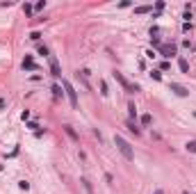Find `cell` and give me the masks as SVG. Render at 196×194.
<instances>
[{"label": "cell", "mask_w": 196, "mask_h": 194, "mask_svg": "<svg viewBox=\"0 0 196 194\" xmlns=\"http://www.w3.org/2000/svg\"><path fill=\"white\" fill-rule=\"evenodd\" d=\"M114 144H116V149L121 151V155H123L125 160H135V151H132V146L128 144V139H125V137L114 135Z\"/></svg>", "instance_id": "1"}, {"label": "cell", "mask_w": 196, "mask_h": 194, "mask_svg": "<svg viewBox=\"0 0 196 194\" xmlns=\"http://www.w3.org/2000/svg\"><path fill=\"white\" fill-rule=\"evenodd\" d=\"M112 75H114V78H116V80H119V85H121V87H123V89H125V91H128V94H137V91H139V89H141V87H139V85H132V82H130L128 78H125V75H123V73H119V71H114Z\"/></svg>", "instance_id": "2"}, {"label": "cell", "mask_w": 196, "mask_h": 194, "mask_svg": "<svg viewBox=\"0 0 196 194\" xmlns=\"http://www.w3.org/2000/svg\"><path fill=\"white\" fill-rule=\"evenodd\" d=\"M62 85H64V91H66V96H68V101H71V108L76 110L78 108V94H76V89H73V85L68 80H64L62 82Z\"/></svg>", "instance_id": "3"}, {"label": "cell", "mask_w": 196, "mask_h": 194, "mask_svg": "<svg viewBox=\"0 0 196 194\" xmlns=\"http://www.w3.org/2000/svg\"><path fill=\"white\" fill-rule=\"evenodd\" d=\"M169 89L176 94V96H180V98H187L189 96V89L185 85H178V82H169Z\"/></svg>", "instance_id": "4"}, {"label": "cell", "mask_w": 196, "mask_h": 194, "mask_svg": "<svg viewBox=\"0 0 196 194\" xmlns=\"http://www.w3.org/2000/svg\"><path fill=\"white\" fill-rule=\"evenodd\" d=\"M48 60H50V73H53L55 78H59V75H62V66H59V62H57V57L50 55Z\"/></svg>", "instance_id": "5"}, {"label": "cell", "mask_w": 196, "mask_h": 194, "mask_svg": "<svg viewBox=\"0 0 196 194\" xmlns=\"http://www.w3.org/2000/svg\"><path fill=\"white\" fill-rule=\"evenodd\" d=\"M176 44H162V46H160V53H162V55L164 57H174L176 55Z\"/></svg>", "instance_id": "6"}, {"label": "cell", "mask_w": 196, "mask_h": 194, "mask_svg": "<svg viewBox=\"0 0 196 194\" xmlns=\"http://www.w3.org/2000/svg\"><path fill=\"white\" fill-rule=\"evenodd\" d=\"M37 64L32 62V55H25V60H23V71H37Z\"/></svg>", "instance_id": "7"}, {"label": "cell", "mask_w": 196, "mask_h": 194, "mask_svg": "<svg viewBox=\"0 0 196 194\" xmlns=\"http://www.w3.org/2000/svg\"><path fill=\"white\" fill-rule=\"evenodd\" d=\"M178 66H180L182 73H189V62L185 60V57H180V60H178Z\"/></svg>", "instance_id": "8"}, {"label": "cell", "mask_w": 196, "mask_h": 194, "mask_svg": "<svg viewBox=\"0 0 196 194\" xmlns=\"http://www.w3.org/2000/svg\"><path fill=\"white\" fill-rule=\"evenodd\" d=\"M153 7L151 5H139V7H135V14H146V11H151Z\"/></svg>", "instance_id": "9"}, {"label": "cell", "mask_w": 196, "mask_h": 194, "mask_svg": "<svg viewBox=\"0 0 196 194\" xmlns=\"http://www.w3.org/2000/svg\"><path fill=\"white\" fill-rule=\"evenodd\" d=\"M128 112H130V121H135V119H137V108H135V103H128Z\"/></svg>", "instance_id": "10"}, {"label": "cell", "mask_w": 196, "mask_h": 194, "mask_svg": "<svg viewBox=\"0 0 196 194\" xmlns=\"http://www.w3.org/2000/svg\"><path fill=\"white\" fill-rule=\"evenodd\" d=\"M37 50H39V55H43V57H50V53H48V46L39 44V46H37Z\"/></svg>", "instance_id": "11"}, {"label": "cell", "mask_w": 196, "mask_h": 194, "mask_svg": "<svg viewBox=\"0 0 196 194\" xmlns=\"http://www.w3.org/2000/svg\"><path fill=\"white\" fill-rule=\"evenodd\" d=\"M185 149L189 151V153H196V139H189V142L185 144Z\"/></svg>", "instance_id": "12"}, {"label": "cell", "mask_w": 196, "mask_h": 194, "mask_svg": "<svg viewBox=\"0 0 196 194\" xmlns=\"http://www.w3.org/2000/svg\"><path fill=\"white\" fill-rule=\"evenodd\" d=\"M64 130H66V135H68L71 139H78V135H76V130H73L71 126H64Z\"/></svg>", "instance_id": "13"}, {"label": "cell", "mask_w": 196, "mask_h": 194, "mask_svg": "<svg viewBox=\"0 0 196 194\" xmlns=\"http://www.w3.org/2000/svg\"><path fill=\"white\" fill-rule=\"evenodd\" d=\"M141 123H144V126H151V123H153V116L151 114H144L141 116Z\"/></svg>", "instance_id": "14"}, {"label": "cell", "mask_w": 196, "mask_h": 194, "mask_svg": "<svg viewBox=\"0 0 196 194\" xmlns=\"http://www.w3.org/2000/svg\"><path fill=\"white\" fill-rule=\"evenodd\" d=\"M128 130H130V133H135V135H139V128L135 126V121H128Z\"/></svg>", "instance_id": "15"}, {"label": "cell", "mask_w": 196, "mask_h": 194, "mask_svg": "<svg viewBox=\"0 0 196 194\" xmlns=\"http://www.w3.org/2000/svg\"><path fill=\"white\" fill-rule=\"evenodd\" d=\"M82 185H84V190H87V194H94V190H91V183L87 178H82Z\"/></svg>", "instance_id": "16"}, {"label": "cell", "mask_w": 196, "mask_h": 194, "mask_svg": "<svg viewBox=\"0 0 196 194\" xmlns=\"http://www.w3.org/2000/svg\"><path fill=\"white\" fill-rule=\"evenodd\" d=\"M23 11H25V16H32L34 7H32V5H23Z\"/></svg>", "instance_id": "17"}, {"label": "cell", "mask_w": 196, "mask_h": 194, "mask_svg": "<svg viewBox=\"0 0 196 194\" xmlns=\"http://www.w3.org/2000/svg\"><path fill=\"white\" fill-rule=\"evenodd\" d=\"M162 9H164V2H162V0H157V2H155V14H160Z\"/></svg>", "instance_id": "18"}, {"label": "cell", "mask_w": 196, "mask_h": 194, "mask_svg": "<svg viewBox=\"0 0 196 194\" xmlns=\"http://www.w3.org/2000/svg\"><path fill=\"white\" fill-rule=\"evenodd\" d=\"M53 94H55V98H59V96H62V87L55 85V87H53Z\"/></svg>", "instance_id": "19"}, {"label": "cell", "mask_w": 196, "mask_h": 194, "mask_svg": "<svg viewBox=\"0 0 196 194\" xmlns=\"http://www.w3.org/2000/svg\"><path fill=\"white\" fill-rule=\"evenodd\" d=\"M18 187H21V190H30V183H27V180H21V183H18Z\"/></svg>", "instance_id": "20"}, {"label": "cell", "mask_w": 196, "mask_h": 194, "mask_svg": "<svg viewBox=\"0 0 196 194\" xmlns=\"http://www.w3.org/2000/svg\"><path fill=\"white\" fill-rule=\"evenodd\" d=\"M151 44H153V48H160V46H162V44H160V39H157V37H151Z\"/></svg>", "instance_id": "21"}, {"label": "cell", "mask_w": 196, "mask_h": 194, "mask_svg": "<svg viewBox=\"0 0 196 194\" xmlns=\"http://www.w3.org/2000/svg\"><path fill=\"white\" fill-rule=\"evenodd\" d=\"M151 78L153 80H162V73H160V71H151Z\"/></svg>", "instance_id": "22"}, {"label": "cell", "mask_w": 196, "mask_h": 194, "mask_svg": "<svg viewBox=\"0 0 196 194\" xmlns=\"http://www.w3.org/2000/svg\"><path fill=\"white\" fill-rule=\"evenodd\" d=\"M160 69H162V71H169V69H171V62H162V64H160Z\"/></svg>", "instance_id": "23"}, {"label": "cell", "mask_w": 196, "mask_h": 194, "mask_svg": "<svg viewBox=\"0 0 196 194\" xmlns=\"http://www.w3.org/2000/svg\"><path fill=\"white\" fill-rule=\"evenodd\" d=\"M100 94H103V96H107V94H109V91H107V85H105V82H100Z\"/></svg>", "instance_id": "24"}, {"label": "cell", "mask_w": 196, "mask_h": 194, "mask_svg": "<svg viewBox=\"0 0 196 194\" xmlns=\"http://www.w3.org/2000/svg\"><path fill=\"white\" fill-rule=\"evenodd\" d=\"M46 7V0H41V2H37V5H34V9H37V11H41Z\"/></svg>", "instance_id": "25"}, {"label": "cell", "mask_w": 196, "mask_h": 194, "mask_svg": "<svg viewBox=\"0 0 196 194\" xmlns=\"http://www.w3.org/2000/svg\"><path fill=\"white\" fill-rule=\"evenodd\" d=\"M189 30H192V23L185 21V23H182V32H189Z\"/></svg>", "instance_id": "26"}, {"label": "cell", "mask_w": 196, "mask_h": 194, "mask_svg": "<svg viewBox=\"0 0 196 194\" xmlns=\"http://www.w3.org/2000/svg\"><path fill=\"white\" fill-rule=\"evenodd\" d=\"M21 119L27 121V119H30V112H27V110H23V112H21Z\"/></svg>", "instance_id": "27"}, {"label": "cell", "mask_w": 196, "mask_h": 194, "mask_svg": "<svg viewBox=\"0 0 196 194\" xmlns=\"http://www.w3.org/2000/svg\"><path fill=\"white\" fill-rule=\"evenodd\" d=\"M30 39H34V41H39V39H41V34H39V32H32V34H30Z\"/></svg>", "instance_id": "28"}, {"label": "cell", "mask_w": 196, "mask_h": 194, "mask_svg": "<svg viewBox=\"0 0 196 194\" xmlns=\"http://www.w3.org/2000/svg\"><path fill=\"white\" fill-rule=\"evenodd\" d=\"M7 108V101H5V98H0V110H5Z\"/></svg>", "instance_id": "29"}, {"label": "cell", "mask_w": 196, "mask_h": 194, "mask_svg": "<svg viewBox=\"0 0 196 194\" xmlns=\"http://www.w3.org/2000/svg\"><path fill=\"white\" fill-rule=\"evenodd\" d=\"M153 194H164V190H160V187H157V190H155Z\"/></svg>", "instance_id": "30"}, {"label": "cell", "mask_w": 196, "mask_h": 194, "mask_svg": "<svg viewBox=\"0 0 196 194\" xmlns=\"http://www.w3.org/2000/svg\"><path fill=\"white\" fill-rule=\"evenodd\" d=\"M182 194H189V192H187V190H185V192H182Z\"/></svg>", "instance_id": "31"}, {"label": "cell", "mask_w": 196, "mask_h": 194, "mask_svg": "<svg viewBox=\"0 0 196 194\" xmlns=\"http://www.w3.org/2000/svg\"><path fill=\"white\" fill-rule=\"evenodd\" d=\"M194 116H196V112H194Z\"/></svg>", "instance_id": "32"}]
</instances>
